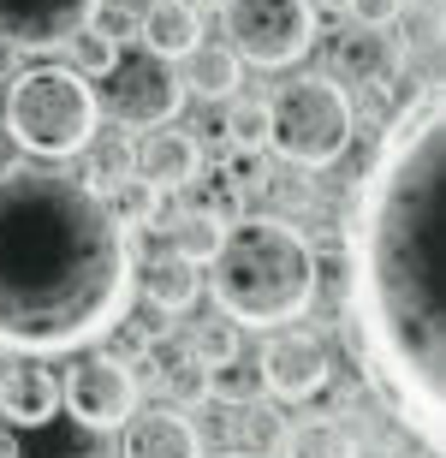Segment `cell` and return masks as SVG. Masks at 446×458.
Wrapping results in <instances>:
<instances>
[{
  "instance_id": "cell-1",
  "label": "cell",
  "mask_w": 446,
  "mask_h": 458,
  "mask_svg": "<svg viewBox=\"0 0 446 458\" xmlns=\"http://www.w3.org/2000/svg\"><path fill=\"white\" fill-rule=\"evenodd\" d=\"M441 96L417 89L363 173L345 286L369 375L423 446L441 441Z\"/></svg>"
},
{
  "instance_id": "cell-2",
  "label": "cell",
  "mask_w": 446,
  "mask_h": 458,
  "mask_svg": "<svg viewBox=\"0 0 446 458\" xmlns=\"http://www.w3.org/2000/svg\"><path fill=\"white\" fill-rule=\"evenodd\" d=\"M131 310V244L102 191L54 161L0 167V352L60 357Z\"/></svg>"
},
{
  "instance_id": "cell-3",
  "label": "cell",
  "mask_w": 446,
  "mask_h": 458,
  "mask_svg": "<svg viewBox=\"0 0 446 458\" xmlns=\"http://www.w3.org/2000/svg\"><path fill=\"white\" fill-rule=\"evenodd\" d=\"M215 268V304L239 327H286L304 322L322 274H316V250L298 226L274 221V215H244L221 233V250L208 256Z\"/></svg>"
},
{
  "instance_id": "cell-4",
  "label": "cell",
  "mask_w": 446,
  "mask_h": 458,
  "mask_svg": "<svg viewBox=\"0 0 446 458\" xmlns=\"http://www.w3.org/2000/svg\"><path fill=\"white\" fill-rule=\"evenodd\" d=\"M102 125V102L72 66H30L6 89V137L36 161H72Z\"/></svg>"
},
{
  "instance_id": "cell-5",
  "label": "cell",
  "mask_w": 446,
  "mask_h": 458,
  "mask_svg": "<svg viewBox=\"0 0 446 458\" xmlns=\"http://www.w3.org/2000/svg\"><path fill=\"white\" fill-rule=\"evenodd\" d=\"M358 137V107L340 78H292L286 89L268 96V143L292 167H333Z\"/></svg>"
},
{
  "instance_id": "cell-6",
  "label": "cell",
  "mask_w": 446,
  "mask_h": 458,
  "mask_svg": "<svg viewBox=\"0 0 446 458\" xmlns=\"http://www.w3.org/2000/svg\"><path fill=\"white\" fill-rule=\"evenodd\" d=\"M226 48L250 60L262 72H280V66H298L309 48H316V0H226Z\"/></svg>"
},
{
  "instance_id": "cell-7",
  "label": "cell",
  "mask_w": 446,
  "mask_h": 458,
  "mask_svg": "<svg viewBox=\"0 0 446 458\" xmlns=\"http://www.w3.org/2000/svg\"><path fill=\"white\" fill-rule=\"evenodd\" d=\"M185 78L173 72V60H161V54H131V60H114V66L102 72V96L96 102L107 107V114L120 119V125H131V131H149V125H173V119L185 114Z\"/></svg>"
},
{
  "instance_id": "cell-8",
  "label": "cell",
  "mask_w": 446,
  "mask_h": 458,
  "mask_svg": "<svg viewBox=\"0 0 446 458\" xmlns=\"http://www.w3.org/2000/svg\"><path fill=\"white\" fill-rule=\"evenodd\" d=\"M0 458H120V441L114 428L84 423L66 399H54L30 417H0Z\"/></svg>"
},
{
  "instance_id": "cell-9",
  "label": "cell",
  "mask_w": 446,
  "mask_h": 458,
  "mask_svg": "<svg viewBox=\"0 0 446 458\" xmlns=\"http://www.w3.org/2000/svg\"><path fill=\"white\" fill-rule=\"evenodd\" d=\"M60 399H66L72 417H84V423L96 428H120L131 411H138V375L125 369L120 357H78L66 369V381H60Z\"/></svg>"
},
{
  "instance_id": "cell-10",
  "label": "cell",
  "mask_w": 446,
  "mask_h": 458,
  "mask_svg": "<svg viewBox=\"0 0 446 458\" xmlns=\"http://www.w3.org/2000/svg\"><path fill=\"white\" fill-rule=\"evenodd\" d=\"M107 0H0V48L6 54H60L72 30L102 18Z\"/></svg>"
},
{
  "instance_id": "cell-11",
  "label": "cell",
  "mask_w": 446,
  "mask_h": 458,
  "mask_svg": "<svg viewBox=\"0 0 446 458\" xmlns=\"http://www.w3.org/2000/svg\"><path fill=\"white\" fill-rule=\"evenodd\" d=\"M257 375H262V393H274L286 405L298 399H316L327 387V345L304 327H286V334H268L257 357Z\"/></svg>"
},
{
  "instance_id": "cell-12",
  "label": "cell",
  "mask_w": 446,
  "mask_h": 458,
  "mask_svg": "<svg viewBox=\"0 0 446 458\" xmlns=\"http://www.w3.org/2000/svg\"><path fill=\"white\" fill-rule=\"evenodd\" d=\"M405 60L399 36H387V24H351V30L333 36L327 48V78H345V84H387Z\"/></svg>"
},
{
  "instance_id": "cell-13",
  "label": "cell",
  "mask_w": 446,
  "mask_h": 458,
  "mask_svg": "<svg viewBox=\"0 0 446 458\" xmlns=\"http://www.w3.org/2000/svg\"><path fill=\"white\" fill-rule=\"evenodd\" d=\"M120 428V458H203L197 423L173 405H138Z\"/></svg>"
},
{
  "instance_id": "cell-14",
  "label": "cell",
  "mask_w": 446,
  "mask_h": 458,
  "mask_svg": "<svg viewBox=\"0 0 446 458\" xmlns=\"http://www.w3.org/2000/svg\"><path fill=\"white\" fill-rule=\"evenodd\" d=\"M131 173H143L155 191H185L197 173H203V143L190 131H167V125H149V131L131 143Z\"/></svg>"
},
{
  "instance_id": "cell-15",
  "label": "cell",
  "mask_w": 446,
  "mask_h": 458,
  "mask_svg": "<svg viewBox=\"0 0 446 458\" xmlns=\"http://www.w3.org/2000/svg\"><path fill=\"white\" fill-rule=\"evenodd\" d=\"M138 42L161 60H190L203 48V13L190 0H155L138 13Z\"/></svg>"
},
{
  "instance_id": "cell-16",
  "label": "cell",
  "mask_w": 446,
  "mask_h": 458,
  "mask_svg": "<svg viewBox=\"0 0 446 458\" xmlns=\"http://www.w3.org/2000/svg\"><path fill=\"white\" fill-rule=\"evenodd\" d=\"M197 292H203V268L185 262V256L167 250L143 268V298H149L155 310H167V316H185V310L197 304Z\"/></svg>"
},
{
  "instance_id": "cell-17",
  "label": "cell",
  "mask_w": 446,
  "mask_h": 458,
  "mask_svg": "<svg viewBox=\"0 0 446 458\" xmlns=\"http://www.w3.org/2000/svg\"><path fill=\"white\" fill-rule=\"evenodd\" d=\"M239 417H232V441H239V453L250 458H280V446H286V417L280 411H268L262 399H250V405H232Z\"/></svg>"
},
{
  "instance_id": "cell-18",
  "label": "cell",
  "mask_w": 446,
  "mask_h": 458,
  "mask_svg": "<svg viewBox=\"0 0 446 458\" xmlns=\"http://www.w3.org/2000/svg\"><path fill=\"white\" fill-rule=\"evenodd\" d=\"M239 84H244V60L232 48H197V54H190L185 89H197L203 102H226Z\"/></svg>"
},
{
  "instance_id": "cell-19",
  "label": "cell",
  "mask_w": 446,
  "mask_h": 458,
  "mask_svg": "<svg viewBox=\"0 0 446 458\" xmlns=\"http://www.w3.org/2000/svg\"><path fill=\"white\" fill-rule=\"evenodd\" d=\"M280 458H358V441H351L340 423L316 417V423L286 428V446H280Z\"/></svg>"
},
{
  "instance_id": "cell-20",
  "label": "cell",
  "mask_w": 446,
  "mask_h": 458,
  "mask_svg": "<svg viewBox=\"0 0 446 458\" xmlns=\"http://www.w3.org/2000/svg\"><path fill=\"white\" fill-rule=\"evenodd\" d=\"M102 197H107V208H114V221L131 233V226H155V215H161V197H167V191H155L143 173H125L120 185H107Z\"/></svg>"
},
{
  "instance_id": "cell-21",
  "label": "cell",
  "mask_w": 446,
  "mask_h": 458,
  "mask_svg": "<svg viewBox=\"0 0 446 458\" xmlns=\"http://www.w3.org/2000/svg\"><path fill=\"white\" fill-rule=\"evenodd\" d=\"M114 60H120V36H107V24H96V18H89L84 30L66 36V66L78 78H102Z\"/></svg>"
},
{
  "instance_id": "cell-22",
  "label": "cell",
  "mask_w": 446,
  "mask_h": 458,
  "mask_svg": "<svg viewBox=\"0 0 446 458\" xmlns=\"http://www.w3.org/2000/svg\"><path fill=\"white\" fill-rule=\"evenodd\" d=\"M221 215L215 208H190V215H179V226H173V256H185V262H197L203 268L208 256L221 250Z\"/></svg>"
},
{
  "instance_id": "cell-23",
  "label": "cell",
  "mask_w": 446,
  "mask_h": 458,
  "mask_svg": "<svg viewBox=\"0 0 446 458\" xmlns=\"http://www.w3.org/2000/svg\"><path fill=\"white\" fill-rule=\"evenodd\" d=\"M203 393L215 405H250L262 393V375L250 369L244 352H239V357H226V363H215V369H203Z\"/></svg>"
},
{
  "instance_id": "cell-24",
  "label": "cell",
  "mask_w": 446,
  "mask_h": 458,
  "mask_svg": "<svg viewBox=\"0 0 446 458\" xmlns=\"http://www.w3.org/2000/svg\"><path fill=\"white\" fill-rule=\"evenodd\" d=\"M78 155H84V185L89 191H107L131 173V143L125 137H89Z\"/></svg>"
},
{
  "instance_id": "cell-25",
  "label": "cell",
  "mask_w": 446,
  "mask_h": 458,
  "mask_svg": "<svg viewBox=\"0 0 446 458\" xmlns=\"http://www.w3.org/2000/svg\"><path fill=\"white\" fill-rule=\"evenodd\" d=\"M244 352V334L232 316H221V322H203L197 334H190V357H197V369H215V363H226V357Z\"/></svg>"
},
{
  "instance_id": "cell-26",
  "label": "cell",
  "mask_w": 446,
  "mask_h": 458,
  "mask_svg": "<svg viewBox=\"0 0 446 458\" xmlns=\"http://www.w3.org/2000/svg\"><path fill=\"white\" fill-rule=\"evenodd\" d=\"M226 137L239 143V149H262L268 143V102H232L226 107Z\"/></svg>"
},
{
  "instance_id": "cell-27",
  "label": "cell",
  "mask_w": 446,
  "mask_h": 458,
  "mask_svg": "<svg viewBox=\"0 0 446 458\" xmlns=\"http://www.w3.org/2000/svg\"><path fill=\"white\" fill-rule=\"evenodd\" d=\"M345 13H351V24H393L405 0H345Z\"/></svg>"
},
{
  "instance_id": "cell-28",
  "label": "cell",
  "mask_w": 446,
  "mask_h": 458,
  "mask_svg": "<svg viewBox=\"0 0 446 458\" xmlns=\"http://www.w3.org/2000/svg\"><path fill=\"white\" fill-rule=\"evenodd\" d=\"M190 6H197V13H221L226 0H190Z\"/></svg>"
},
{
  "instance_id": "cell-29",
  "label": "cell",
  "mask_w": 446,
  "mask_h": 458,
  "mask_svg": "<svg viewBox=\"0 0 446 458\" xmlns=\"http://www.w3.org/2000/svg\"><path fill=\"white\" fill-rule=\"evenodd\" d=\"M322 6L327 13H345V0H316V13H322Z\"/></svg>"
},
{
  "instance_id": "cell-30",
  "label": "cell",
  "mask_w": 446,
  "mask_h": 458,
  "mask_svg": "<svg viewBox=\"0 0 446 458\" xmlns=\"http://www.w3.org/2000/svg\"><path fill=\"white\" fill-rule=\"evenodd\" d=\"M358 458H387V453H358Z\"/></svg>"
},
{
  "instance_id": "cell-31",
  "label": "cell",
  "mask_w": 446,
  "mask_h": 458,
  "mask_svg": "<svg viewBox=\"0 0 446 458\" xmlns=\"http://www.w3.org/2000/svg\"><path fill=\"white\" fill-rule=\"evenodd\" d=\"M226 458H250V453H226Z\"/></svg>"
}]
</instances>
